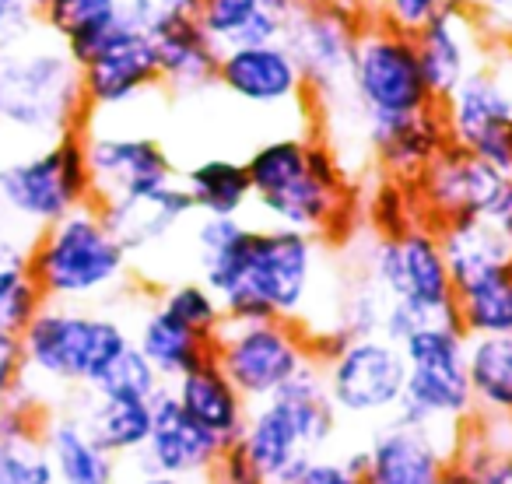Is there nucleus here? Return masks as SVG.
Masks as SVG:
<instances>
[{"label": "nucleus", "mask_w": 512, "mask_h": 484, "mask_svg": "<svg viewBox=\"0 0 512 484\" xmlns=\"http://www.w3.org/2000/svg\"><path fill=\"white\" fill-rule=\"evenodd\" d=\"M162 376L151 369V362L141 351L130 344L99 379L88 393L95 397H109V400H155V393L162 390Z\"/></svg>", "instance_id": "nucleus-41"}, {"label": "nucleus", "mask_w": 512, "mask_h": 484, "mask_svg": "<svg viewBox=\"0 0 512 484\" xmlns=\"http://www.w3.org/2000/svg\"><path fill=\"white\" fill-rule=\"evenodd\" d=\"M130 341L151 362V369L162 376V383H176L179 376H186L190 369H197L200 362L211 358V341L200 337L197 330H190L186 323H179L172 313H165L158 302H151L141 313L137 327L130 330Z\"/></svg>", "instance_id": "nucleus-27"}, {"label": "nucleus", "mask_w": 512, "mask_h": 484, "mask_svg": "<svg viewBox=\"0 0 512 484\" xmlns=\"http://www.w3.org/2000/svg\"><path fill=\"white\" fill-rule=\"evenodd\" d=\"M193 200V211L207 218H242L253 207V186H249L246 162L228 155H211L193 162L179 176Z\"/></svg>", "instance_id": "nucleus-31"}, {"label": "nucleus", "mask_w": 512, "mask_h": 484, "mask_svg": "<svg viewBox=\"0 0 512 484\" xmlns=\"http://www.w3.org/2000/svg\"><path fill=\"white\" fill-rule=\"evenodd\" d=\"M211 358L249 404L271 400L316 362L309 327L292 320H225L211 341Z\"/></svg>", "instance_id": "nucleus-12"}, {"label": "nucleus", "mask_w": 512, "mask_h": 484, "mask_svg": "<svg viewBox=\"0 0 512 484\" xmlns=\"http://www.w3.org/2000/svg\"><path fill=\"white\" fill-rule=\"evenodd\" d=\"M43 29L39 25V11L29 8L25 0H0V53L15 50L25 39H32Z\"/></svg>", "instance_id": "nucleus-44"}, {"label": "nucleus", "mask_w": 512, "mask_h": 484, "mask_svg": "<svg viewBox=\"0 0 512 484\" xmlns=\"http://www.w3.org/2000/svg\"><path fill=\"white\" fill-rule=\"evenodd\" d=\"M435 232H439V246L449 264L453 285L474 278L481 271H491V267L512 264V239L505 235V228L498 221L463 218V221L439 225Z\"/></svg>", "instance_id": "nucleus-33"}, {"label": "nucleus", "mask_w": 512, "mask_h": 484, "mask_svg": "<svg viewBox=\"0 0 512 484\" xmlns=\"http://www.w3.org/2000/svg\"><path fill=\"white\" fill-rule=\"evenodd\" d=\"M158 57V78L162 92L172 95H200L218 81L221 50L200 32L193 18H176L151 32Z\"/></svg>", "instance_id": "nucleus-26"}, {"label": "nucleus", "mask_w": 512, "mask_h": 484, "mask_svg": "<svg viewBox=\"0 0 512 484\" xmlns=\"http://www.w3.org/2000/svg\"><path fill=\"white\" fill-rule=\"evenodd\" d=\"M29 242L32 239L22 232L0 239V323L18 334L46 302L29 271Z\"/></svg>", "instance_id": "nucleus-37"}, {"label": "nucleus", "mask_w": 512, "mask_h": 484, "mask_svg": "<svg viewBox=\"0 0 512 484\" xmlns=\"http://www.w3.org/2000/svg\"><path fill=\"white\" fill-rule=\"evenodd\" d=\"M446 484H512V421L474 414L456 435Z\"/></svg>", "instance_id": "nucleus-28"}, {"label": "nucleus", "mask_w": 512, "mask_h": 484, "mask_svg": "<svg viewBox=\"0 0 512 484\" xmlns=\"http://www.w3.org/2000/svg\"><path fill=\"white\" fill-rule=\"evenodd\" d=\"M260 8H267V11H274V15H288V11L295 8V0H256Z\"/></svg>", "instance_id": "nucleus-52"}, {"label": "nucleus", "mask_w": 512, "mask_h": 484, "mask_svg": "<svg viewBox=\"0 0 512 484\" xmlns=\"http://www.w3.org/2000/svg\"><path fill=\"white\" fill-rule=\"evenodd\" d=\"M200 484H207V481H200Z\"/></svg>", "instance_id": "nucleus-56"}, {"label": "nucleus", "mask_w": 512, "mask_h": 484, "mask_svg": "<svg viewBox=\"0 0 512 484\" xmlns=\"http://www.w3.org/2000/svg\"><path fill=\"white\" fill-rule=\"evenodd\" d=\"M71 407L85 421L92 439L116 460H134L151 435V400H109L81 390L74 393Z\"/></svg>", "instance_id": "nucleus-29"}, {"label": "nucleus", "mask_w": 512, "mask_h": 484, "mask_svg": "<svg viewBox=\"0 0 512 484\" xmlns=\"http://www.w3.org/2000/svg\"><path fill=\"white\" fill-rule=\"evenodd\" d=\"M158 306L165 313H172L179 323H186L190 330H197L200 337L214 341V334L221 330L225 323V309H221L218 295L204 285L200 278H190V281H172L158 292Z\"/></svg>", "instance_id": "nucleus-39"}, {"label": "nucleus", "mask_w": 512, "mask_h": 484, "mask_svg": "<svg viewBox=\"0 0 512 484\" xmlns=\"http://www.w3.org/2000/svg\"><path fill=\"white\" fill-rule=\"evenodd\" d=\"M99 211L106 218L109 232L116 235V242L130 253V260L165 246L179 228H186L197 218L190 193L179 179L155 186V190L130 193V197L102 200Z\"/></svg>", "instance_id": "nucleus-21"}, {"label": "nucleus", "mask_w": 512, "mask_h": 484, "mask_svg": "<svg viewBox=\"0 0 512 484\" xmlns=\"http://www.w3.org/2000/svg\"><path fill=\"white\" fill-rule=\"evenodd\" d=\"M348 106L355 113L358 130L372 120L411 116L439 106L421 71L414 36L390 29L379 18H369L362 25L348 74Z\"/></svg>", "instance_id": "nucleus-10"}, {"label": "nucleus", "mask_w": 512, "mask_h": 484, "mask_svg": "<svg viewBox=\"0 0 512 484\" xmlns=\"http://www.w3.org/2000/svg\"><path fill=\"white\" fill-rule=\"evenodd\" d=\"M81 141H85V162H88V176H92L95 204L155 190V186L179 179L169 151L151 134L106 130L85 123Z\"/></svg>", "instance_id": "nucleus-17"}, {"label": "nucleus", "mask_w": 512, "mask_h": 484, "mask_svg": "<svg viewBox=\"0 0 512 484\" xmlns=\"http://www.w3.org/2000/svg\"><path fill=\"white\" fill-rule=\"evenodd\" d=\"M88 123L81 64L60 39L39 29L0 53V130L18 141L46 144L81 134Z\"/></svg>", "instance_id": "nucleus-3"}, {"label": "nucleus", "mask_w": 512, "mask_h": 484, "mask_svg": "<svg viewBox=\"0 0 512 484\" xmlns=\"http://www.w3.org/2000/svg\"><path fill=\"white\" fill-rule=\"evenodd\" d=\"M81 85H85L88 120L92 116L123 113L148 95L162 92L158 57L151 32L134 22H120L85 60H81Z\"/></svg>", "instance_id": "nucleus-15"}, {"label": "nucleus", "mask_w": 512, "mask_h": 484, "mask_svg": "<svg viewBox=\"0 0 512 484\" xmlns=\"http://www.w3.org/2000/svg\"><path fill=\"white\" fill-rule=\"evenodd\" d=\"M288 484H365L362 474L341 453H316L302 463V470Z\"/></svg>", "instance_id": "nucleus-46"}, {"label": "nucleus", "mask_w": 512, "mask_h": 484, "mask_svg": "<svg viewBox=\"0 0 512 484\" xmlns=\"http://www.w3.org/2000/svg\"><path fill=\"white\" fill-rule=\"evenodd\" d=\"M425 316L414 313L411 306H404V302H386V313H383V327H379V334L386 337V341H393L400 348V344L407 341V337L414 334L418 327H425Z\"/></svg>", "instance_id": "nucleus-49"}, {"label": "nucleus", "mask_w": 512, "mask_h": 484, "mask_svg": "<svg viewBox=\"0 0 512 484\" xmlns=\"http://www.w3.org/2000/svg\"><path fill=\"white\" fill-rule=\"evenodd\" d=\"M235 453L249 463L260 484H288L313 456L295 421L274 397L264 404H249L246 425L235 439Z\"/></svg>", "instance_id": "nucleus-23"}, {"label": "nucleus", "mask_w": 512, "mask_h": 484, "mask_svg": "<svg viewBox=\"0 0 512 484\" xmlns=\"http://www.w3.org/2000/svg\"><path fill=\"white\" fill-rule=\"evenodd\" d=\"M207 484H260V477L249 470V463L235 453V446H228L225 453L218 456L214 470L207 474Z\"/></svg>", "instance_id": "nucleus-50"}, {"label": "nucleus", "mask_w": 512, "mask_h": 484, "mask_svg": "<svg viewBox=\"0 0 512 484\" xmlns=\"http://www.w3.org/2000/svg\"><path fill=\"white\" fill-rule=\"evenodd\" d=\"M137 484H200V481H183V477H169V474H141Z\"/></svg>", "instance_id": "nucleus-51"}, {"label": "nucleus", "mask_w": 512, "mask_h": 484, "mask_svg": "<svg viewBox=\"0 0 512 484\" xmlns=\"http://www.w3.org/2000/svg\"><path fill=\"white\" fill-rule=\"evenodd\" d=\"M453 302L456 323L467 337L512 334V264L456 281Z\"/></svg>", "instance_id": "nucleus-35"}, {"label": "nucleus", "mask_w": 512, "mask_h": 484, "mask_svg": "<svg viewBox=\"0 0 512 484\" xmlns=\"http://www.w3.org/2000/svg\"><path fill=\"white\" fill-rule=\"evenodd\" d=\"M0 200L8 207L15 232L29 239L78 207L95 204L81 134L32 144L29 151L0 158Z\"/></svg>", "instance_id": "nucleus-7"}, {"label": "nucleus", "mask_w": 512, "mask_h": 484, "mask_svg": "<svg viewBox=\"0 0 512 484\" xmlns=\"http://www.w3.org/2000/svg\"><path fill=\"white\" fill-rule=\"evenodd\" d=\"M421 211L418 200H414L411 183H400V179H379L376 193L369 200V232L372 235H397L404 228L418 225Z\"/></svg>", "instance_id": "nucleus-42"}, {"label": "nucleus", "mask_w": 512, "mask_h": 484, "mask_svg": "<svg viewBox=\"0 0 512 484\" xmlns=\"http://www.w3.org/2000/svg\"><path fill=\"white\" fill-rule=\"evenodd\" d=\"M386 295L362 267H351V274L344 278L341 292L334 299V313H330V334L337 337H372L383 327L386 313Z\"/></svg>", "instance_id": "nucleus-38"}, {"label": "nucleus", "mask_w": 512, "mask_h": 484, "mask_svg": "<svg viewBox=\"0 0 512 484\" xmlns=\"http://www.w3.org/2000/svg\"><path fill=\"white\" fill-rule=\"evenodd\" d=\"M190 18L221 53L239 46L281 43L285 32V15L260 8L256 0H193Z\"/></svg>", "instance_id": "nucleus-30"}, {"label": "nucleus", "mask_w": 512, "mask_h": 484, "mask_svg": "<svg viewBox=\"0 0 512 484\" xmlns=\"http://www.w3.org/2000/svg\"><path fill=\"white\" fill-rule=\"evenodd\" d=\"M421 221L432 228L463 218L502 221L512 207V176L484 158L446 144L411 183Z\"/></svg>", "instance_id": "nucleus-14"}, {"label": "nucleus", "mask_w": 512, "mask_h": 484, "mask_svg": "<svg viewBox=\"0 0 512 484\" xmlns=\"http://www.w3.org/2000/svg\"><path fill=\"white\" fill-rule=\"evenodd\" d=\"M214 85L228 99L242 102L249 109H260V113L299 109L302 116H309V109H313L306 81H302L299 67H295L292 53L285 50V43L225 50L221 53L218 81Z\"/></svg>", "instance_id": "nucleus-18"}, {"label": "nucleus", "mask_w": 512, "mask_h": 484, "mask_svg": "<svg viewBox=\"0 0 512 484\" xmlns=\"http://www.w3.org/2000/svg\"><path fill=\"white\" fill-rule=\"evenodd\" d=\"M491 39L470 15L463 0H446V8L414 32V46H418V60L425 81L432 88L435 102H442L488 53Z\"/></svg>", "instance_id": "nucleus-20"}, {"label": "nucleus", "mask_w": 512, "mask_h": 484, "mask_svg": "<svg viewBox=\"0 0 512 484\" xmlns=\"http://www.w3.org/2000/svg\"><path fill=\"white\" fill-rule=\"evenodd\" d=\"M127 18L144 32H155L176 18L193 15V0H123Z\"/></svg>", "instance_id": "nucleus-45"}, {"label": "nucleus", "mask_w": 512, "mask_h": 484, "mask_svg": "<svg viewBox=\"0 0 512 484\" xmlns=\"http://www.w3.org/2000/svg\"><path fill=\"white\" fill-rule=\"evenodd\" d=\"M407 383L390 421L425 432L460 435L474 418V393L467 379V334L460 323H425L404 344Z\"/></svg>", "instance_id": "nucleus-6"}, {"label": "nucleus", "mask_w": 512, "mask_h": 484, "mask_svg": "<svg viewBox=\"0 0 512 484\" xmlns=\"http://www.w3.org/2000/svg\"><path fill=\"white\" fill-rule=\"evenodd\" d=\"M120 22H127L123 0H46L43 11H39L43 32L60 39L78 64Z\"/></svg>", "instance_id": "nucleus-34"}, {"label": "nucleus", "mask_w": 512, "mask_h": 484, "mask_svg": "<svg viewBox=\"0 0 512 484\" xmlns=\"http://www.w3.org/2000/svg\"><path fill=\"white\" fill-rule=\"evenodd\" d=\"M355 267H362L390 302H404L428 323H456L449 264L442 257L439 232L425 221L397 235L365 232Z\"/></svg>", "instance_id": "nucleus-11"}, {"label": "nucleus", "mask_w": 512, "mask_h": 484, "mask_svg": "<svg viewBox=\"0 0 512 484\" xmlns=\"http://www.w3.org/2000/svg\"><path fill=\"white\" fill-rule=\"evenodd\" d=\"M358 134H362V148L372 155L376 169L386 179H400V183H414L428 169V162L449 144L439 106L411 116L362 123Z\"/></svg>", "instance_id": "nucleus-22"}, {"label": "nucleus", "mask_w": 512, "mask_h": 484, "mask_svg": "<svg viewBox=\"0 0 512 484\" xmlns=\"http://www.w3.org/2000/svg\"><path fill=\"white\" fill-rule=\"evenodd\" d=\"M29 271L46 302L92 306L123 292L130 253L109 232L99 204H85L29 242Z\"/></svg>", "instance_id": "nucleus-5"}, {"label": "nucleus", "mask_w": 512, "mask_h": 484, "mask_svg": "<svg viewBox=\"0 0 512 484\" xmlns=\"http://www.w3.org/2000/svg\"><path fill=\"white\" fill-rule=\"evenodd\" d=\"M313 355L337 418L351 425H383L393 418L407 383L404 351L383 334L337 337L330 330H309Z\"/></svg>", "instance_id": "nucleus-8"}, {"label": "nucleus", "mask_w": 512, "mask_h": 484, "mask_svg": "<svg viewBox=\"0 0 512 484\" xmlns=\"http://www.w3.org/2000/svg\"><path fill=\"white\" fill-rule=\"evenodd\" d=\"M172 397L179 400L186 414L211 435L221 446H235L242 425H246L249 400L232 386V379L221 372V365L214 358L200 362L197 369H190L186 376H179L176 383H169Z\"/></svg>", "instance_id": "nucleus-24"}, {"label": "nucleus", "mask_w": 512, "mask_h": 484, "mask_svg": "<svg viewBox=\"0 0 512 484\" xmlns=\"http://www.w3.org/2000/svg\"><path fill=\"white\" fill-rule=\"evenodd\" d=\"M25 4H29V8H36V11H43L46 0H25Z\"/></svg>", "instance_id": "nucleus-55"}, {"label": "nucleus", "mask_w": 512, "mask_h": 484, "mask_svg": "<svg viewBox=\"0 0 512 484\" xmlns=\"http://www.w3.org/2000/svg\"><path fill=\"white\" fill-rule=\"evenodd\" d=\"M467 379L477 418L512 421V334L467 337Z\"/></svg>", "instance_id": "nucleus-32"}, {"label": "nucleus", "mask_w": 512, "mask_h": 484, "mask_svg": "<svg viewBox=\"0 0 512 484\" xmlns=\"http://www.w3.org/2000/svg\"><path fill=\"white\" fill-rule=\"evenodd\" d=\"M11 232H15V225H11V218H8V207H4V200H0V239H8Z\"/></svg>", "instance_id": "nucleus-53"}, {"label": "nucleus", "mask_w": 512, "mask_h": 484, "mask_svg": "<svg viewBox=\"0 0 512 484\" xmlns=\"http://www.w3.org/2000/svg\"><path fill=\"white\" fill-rule=\"evenodd\" d=\"M25 383V358H22V334L0 323V404L11 400Z\"/></svg>", "instance_id": "nucleus-47"}, {"label": "nucleus", "mask_w": 512, "mask_h": 484, "mask_svg": "<svg viewBox=\"0 0 512 484\" xmlns=\"http://www.w3.org/2000/svg\"><path fill=\"white\" fill-rule=\"evenodd\" d=\"M43 442L57 484H120V460L92 439L74 407L46 411Z\"/></svg>", "instance_id": "nucleus-25"}, {"label": "nucleus", "mask_w": 512, "mask_h": 484, "mask_svg": "<svg viewBox=\"0 0 512 484\" xmlns=\"http://www.w3.org/2000/svg\"><path fill=\"white\" fill-rule=\"evenodd\" d=\"M225 453L221 442H214L190 414L179 407L169 386L151 400V435L144 449L134 456L141 474H169L183 481H207L218 456Z\"/></svg>", "instance_id": "nucleus-19"}, {"label": "nucleus", "mask_w": 512, "mask_h": 484, "mask_svg": "<svg viewBox=\"0 0 512 484\" xmlns=\"http://www.w3.org/2000/svg\"><path fill=\"white\" fill-rule=\"evenodd\" d=\"M369 18L365 0H295L285 15L281 43L306 81L313 109L334 113L348 102L351 57Z\"/></svg>", "instance_id": "nucleus-9"}, {"label": "nucleus", "mask_w": 512, "mask_h": 484, "mask_svg": "<svg viewBox=\"0 0 512 484\" xmlns=\"http://www.w3.org/2000/svg\"><path fill=\"white\" fill-rule=\"evenodd\" d=\"M190 239L200 281L218 295L225 320L306 323L320 288L323 239L207 214H197Z\"/></svg>", "instance_id": "nucleus-1"}, {"label": "nucleus", "mask_w": 512, "mask_h": 484, "mask_svg": "<svg viewBox=\"0 0 512 484\" xmlns=\"http://www.w3.org/2000/svg\"><path fill=\"white\" fill-rule=\"evenodd\" d=\"M130 327L109 309L43 302L22 330L25 383L32 390H92L95 379L130 348ZM43 393V390H39Z\"/></svg>", "instance_id": "nucleus-4"}, {"label": "nucleus", "mask_w": 512, "mask_h": 484, "mask_svg": "<svg viewBox=\"0 0 512 484\" xmlns=\"http://www.w3.org/2000/svg\"><path fill=\"white\" fill-rule=\"evenodd\" d=\"M463 4H467L470 15L477 18L484 36H491V39L512 36V0H463Z\"/></svg>", "instance_id": "nucleus-48"}, {"label": "nucleus", "mask_w": 512, "mask_h": 484, "mask_svg": "<svg viewBox=\"0 0 512 484\" xmlns=\"http://www.w3.org/2000/svg\"><path fill=\"white\" fill-rule=\"evenodd\" d=\"M285 414L295 421L302 442L309 446V453H330V446L341 435V418H337L334 404L327 397V386H323L320 365H306L292 383H285L278 393H274Z\"/></svg>", "instance_id": "nucleus-36"}, {"label": "nucleus", "mask_w": 512, "mask_h": 484, "mask_svg": "<svg viewBox=\"0 0 512 484\" xmlns=\"http://www.w3.org/2000/svg\"><path fill=\"white\" fill-rule=\"evenodd\" d=\"M365 4H369L372 18L404 32V36H414L418 29H425L446 8V0H365Z\"/></svg>", "instance_id": "nucleus-43"}, {"label": "nucleus", "mask_w": 512, "mask_h": 484, "mask_svg": "<svg viewBox=\"0 0 512 484\" xmlns=\"http://www.w3.org/2000/svg\"><path fill=\"white\" fill-rule=\"evenodd\" d=\"M0 484H57L39 432H0Z\"/></svg>", "instance_id": "nucleus-40"}, {"label": "nucleus", "mask_w": 512, "mask_h": 484, "mask_svg": "<svg viewBox=\"0 0 512 484\" xmlns=\"http://www.w3.org/2000/svg\"><path fill=\"white\" fill-rule=\"evenodd\" d=\"M253 207L264 225L295 228L330 242H344L355 225V186L334 144L309 130L260 141L246 158Z\"/></svg>", "instance_id": "nucleus-2"}, {"label": "nucleus", "mask_w": 512, "mask_h": 484, "mask_svg": "<svg viewBox=\"0 0 512 484\" xmlns=\"http://www.w3.org/2000/svg\"><path fill=\"white\" fill-rule=\"evenodd\" d=\"M453 446L456 435L383 421L372 428L369 439L341 456L365 484H446Z\"/></svg>", "instance_id": "nucleus-16"}, {"label": "nucleus", "mask_w": 512, "mask_h": 484, "mask_svg": "<svg viewBox=\"0 0 512 484\" xmlns=\"http://www.w3.org/2000/svg\"><path fill=\"white\" fill-rule=\"evenodd\" d=\"M498 225H502V228H505V235H509V239H512V207H509V214H505V218L498 221Z\"/></svg>", "instance_id": "nucleus-54"}, {"label": "nucleus", "mask_w": 512, "mask_h": 484, "mask_svg": "<svg viewBox=\"0 0 512 484\" xmlns=\"http://www.w3.org/2000/svg\"><path fill=\"white\" fill-rule=\"evenodd\" d=\"M449 144L512 176V53L488 43L481 64L439 102Z\"/></svg>", "instance_id": "nucleus-13"}]
</instances>
